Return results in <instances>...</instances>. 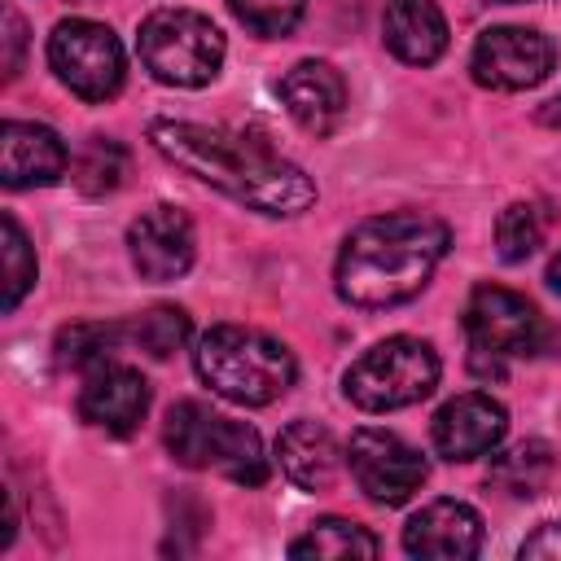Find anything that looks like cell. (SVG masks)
<instances>
[{
	"label": "cell",
	"mask_w": 561,
	"mask_h": 561,
	"mask_svg": "<svg viewBox=\"0 0 561 561\" xmlns=\"http://www.w3.org/2000/svg\"><path fill=\"white\" fill-rule=\"evenodd\" d=\"M197 377L228 403L241 408H263L272 399H280L294 377L298 364L289 355V346L263 329H245V324H215L202 333L197 351H193Z\"/></svg>",
	"instance_id": "obj_3"
},
{
	"label": "cell",
	"mask_w": 561,
	"mask_h": 561,
	"mask_svg": "<svg viewBox=\"0 0 561 561\" xmlns=\"http://www.w3.org/2000/svg\"><path fill=\"white\" fill-rule=\"evenodd\" d=\"M162 438H167V451L184 469H215L241 486H259L267 478V456H263L259 430L245 421L219 416L197 399H180L167 412Z\"/></svg>",
	"instance_id": "obj_4"
},
{
	"label": "cell",
	"mask_w": 561,
	"mask_h": 561,
	"mask_svg": "<svg viewBox=\"0 0 561 561\" xmlns=\"http://www.w3.org/2000/svg\"><path fill=\"white\" fill-rule=\"evenodd\" d=\"M522 557H543V561H561V522H543L522 548Z\"/></svg>",
	"instance_id": "obj_28"
},
{
	"label": "cell",
	"mask_w": 561,
	"mask_h": 561,
	"mask_svg": "<svg viewBox=\"0 0 561 561\" xmlns=\"http://www.w3.org/2000/svg\"><path fill=\"white\" fill-rule=\"evenodd\" d=\"M70 153L61 136L44 123H18L9 118L0 127V184L4 188H39L61 180Z\"/></svg>",
	"instance_id": "obj_15"
},
{
	"label": "cell",
	"mask_w": 561,
	"mask_h": 561,
	"mask_svg": "<svg viewBox=\"0 0 561 561\" xmlns=\"http://www.w3.org/2000/svg\"><path fill=\"white\" fill-rule=\"evenodd\" d=\"M346 469H351L355 486L373 504H386V508L408 504L421 491L425 473H430L425 469V456L416 447H408L399 434L373 430V425H364V430L351 434V443H346Z\"/></svg>",
	"instance_id": "obj_9"
},
{
	"label": "cell",
	"mask_w": 561,
	"mask_h": 561,
	"mask_svg": "<svg viewBox=\"0 0 561 561\" xmlns=\"http://www.w3.org/2000/svg\"><path fill=\"white\" fill-rule=\"evenodd\" d=\"M127 175V149L118 140H105V136H92L75 162V184L88 193V197H101V193H114Z\"/></svg>",
	"instance_id": "obj_23"
},
{
	"label": "cell",
	"mask_w": 561,
	"mask_h": 561,
	"mask_svg": "<svg viewBox=\"0 0 561 561\" xmlns=\"http://www.w3.org/2000/svg\"><path fill=\"white\" fill-rule=\"evenodd\" d=\"M193 224L175 206H149L127 228V254L140 280L167 285L193 267Z\"/></svg>",
	"instance_id": "obj_11"
},
{
	"label": "cell",
	"mask_w": 561,
	"mask_h": 561,
	"mask_svg": "<svg viewBox=\"0 0 561 561\" xmlns=\"http://www.w3.org/2000/svg\"><path fill=\"white\" fill-rule=\"evenodd\" d=\"M386 48L408 66H434L447 48V18L434 0H386Z\"/></svg>",
	"instance_id": "obj_18"
},
{
	"label": "cell",
	"mask_w": 561,
	"mask_h": 561,
	"mask_svg": "<svg viewBox=\"0 0 561 561\" xmlns=\"http://www.w3.org/2000/svg\"><path fill=\"white\" fill-rule=\"evenodd\" d=\"M552 39L530 31V26H491L478 35L473 44V57H469V70L482 88H495V92H522V88H535L552 75Z\"/></svg>",
	"instance_id": "obj_10"
},
{
	"label": "cell",
	"mask_w": 561,
	"mask_h": 561,
	"mask_svg": "<svg viewBox=\"0 0 561 561\" xmlns=\"http://www.w3.org/2000/svg\"><path fill=\"white\" fill-rule=\"evenodd\" d=\"M0 237H4V311H13L22 302V294L35 285V250L22 232V224L4 210L0 215Z\"/></svg>",
	"instance_id": "obj_24"
},
{
	"label": "cell",
	"mask_w": 561,
	"mask_h": 561,
	"mask_svg": "<svg viewBox=\"0 0 561 561\" xmlns=\"http://www.w3.org/2000/svg\"><path fill=\"white\" fill-rule=\"evenodd\" d=\"M131 342L140 346V351H149L153 359H167V355H175L184 342H188V316H184V307H149L136 324H131Z\"/></svg>",
	"instance_id": "obj_25"
},
{
	"label": "cell",
	"mask_w": 561,
	"mask_h": 561,
	"mask_svg": "<svg viewBox=\"0 0 561 561\" xmlns=\"http://www.w3.org/2000/svg\"><path fill=\"white\" fill-rule=\"evenodd\" d=\"M495 4H517V0H495Z\"/></svg>",
	"instance_id": "obj_31"
},
{
	"label": "cell",
	"mask_w": 561,
	"mask_h": 561,
	"mask_svg": "<svg viewBox=\"0 0 561 561\" xmlns=\"http://www.w3.org/2000/svg\"><path fill=\"white\" fill-rule=\"evenodd\" d=\"M548 237V206L543 202H513L495 219V250L504 263L530 259Z\"/></svg>",
	"instance_id": "obj_21"
},
{
	"label": "cell",
	"mask_w": 561,
	"mask_h": 561,
	"mask_svg": "<svg viewBox=\"0 0 561 561\" xmlns=\"http://www.w3.org/2000/svg\"><path fill=\"white\" fill-rule=\"evenodd\" d=\"M377 552H381L377 535L346 517H320L289 543V557L298 561H342V557H377Z\"/></svg>",
	"instance_id": "obj_19"
},
{
	"label": "cell",
	"mask_w": 561,
	"mask_h": 561,
	"mask_svg": "<svg viewBox=\"0 0 561 561\" xmlns=\"http://www.w3.org/2000/svg\"><path fill=\"white\" fill-rule=\"evenodd\" d=\"M149 145L180 171L206 180L210 188L228 193L232 202H241L259 215L289 219L316 202L311 175L259 140H241L219 127H202V123H184V118H153Z\"/></svg>",
	"instance_id": "obj_1"
},
{
	"label": "cell",
	"mask_w": 561,
	"mask_h": 561,
	"mask_svg": "<svg viewBox=\"0 0 561 561\" xmlns=\"http://www.w3.org/2000/svg\"><path fill=\"white\" fill-rule=\"evenodd\" d=\"M434 451L443 460H478L486 451H495L508 434V412L500 399L482 394V390H469V394H456L447 399L438 412H434Z\"/></svg>",
	"instance_id": "obj_12"
},
{
	"label": "cell",
	"mask_w": 561,
	"mask_h": 561,
	"mask_svg": "<svg viewBox=\"0 0 561 561\" xmlns=\"http://www.w3.org/2000/svg\"><path fill=\"white\" fill-rule=\"evenodd\" d=\"M4 79H18V70H22V44H26V26H22V18L13 13V9H4Z\"/></svg>",
	"instance_id": "obj_27"
},
{
	"label": "cell",
	"mask_w": 561,
	"mask_h": 561,
	"mask_svg": "<svg viewBox=\"0 0 561 561\" xmlns=\"http://www.w3.org/2000/svg\"><path fill=\"white\" fill-rule=\"evenodd\" d=\"M447 245H451V232L434 215H412V210L373 215L355 224L351 237L342 241V254L333 267L337 298L364 311L399 307L430 285Z\"/></svg>",
	"instance_id": "obj_2"
},
{
	"label": "cell",
	"mask_w": 561,
	"mask_h": 561,
	"mask_svg": "<svg viewBox=\"0 0 561 561\" xmlns=\"http://www.w3.org/2000/svg\"><path fill=\"white\" fill-rule=\"evenodd\" d=\"M548 285H552V289L561 294V254H557V259L548 263Z\"/></svg>",
	"instance_id": "obj_30"
},
{
	"label": "cell",
	"mask_w": 561,
	"mask_h": 561,
	"mask_svg": "<svg viewBox=\"0 0 561 561\" xmlns=\"http://www.w3.org/2000/svg\"><path fill=\"white\" fill-rule=\"evenodd\" d=\"M548 478H552V447L539 443V438H526V443L500 451L495 465H491V482L513 500L539 495L548 486Z\"/></svg>",
	"instance_id": "obj_20"
},
{
	"label": "cell",
	"mask_w": 561,
	"mask_h": 561,
	"mask_svg": "<svg viewBox=\"0 0 561 561\" xmlns=\"http://www.w3.org/2000/svg\"><path fill=\"white\" fill-rule=\"evenodd\" d=\"M136 53L167 88H202L224 66V31L193 9H153L140 22Z\"/></svg>",
	"instance_id": "obj_5"
},
{
	"label": "cell",
	"mask_w": 561,
	"mask_h": 561,
	"mask_svg": "<svg viewBox=\"0 0 561 561\" xmlns=\"http://www.w3.org/2000/svg\"><path fill=\"white\" fill-rule=\"evenodd\" d=\"M539 123H548V127H561V92H557L552 101H543V105H539Z\"/></svg>",
	"instance_id": "obj_29"
},
{
	"label": "cell",
	"mask_w": 561,
	"mask_h": 561,
	"mask_svg": "<svg viewBox=\"0 0 561 561\" xmlns=\"http://www.w3.org/2000/svg\"><path fill=\"white\" fill-rule=\"evenodd\" d=\"M465 333H469V368L478 377H504L508 359L539 351L543 320L522 294L504 285H478L465 307Z\"/></svg>",
	"instance_id": "obj_7"
},
{
	"label": "cell",
	"mask_w": 561,
	"mask_h": 561,
	"mask_svg": "<svg viewBox=\"0 0 561 561\" xmlns=\"http://www.w3.org/2000/svg\"><path fill=\"white\" fill-rule=\"evenodd\" d=\"M228 9L259 39H280L302 22L307 0H228Z\"/></svg>",
	"instance_id": "obj_26"
},
{
	"label": "cell",
	"mask_w": 561,
	"mask_h": 561,
	"mask_svg": "<svg viewBox=\"0 0 561 561\" xmlns=\"http://www.w3.org/2000/svg\"><path fill=\"white\" fill-rule=\"evenodd\" d=\"M276 460H280V473L298 486V491H329L337 482V465H342V451H337V438L329 434V425L311 421V416H298L280 430L276 438Z\"/></svg>",
	"instance_id": "obj_17"
},
{
	"label": "cell",
	"mask_w": 561,
	"mask_h": 561,
	"mask_svg": "<svg viewBox=\"0 0 561 561\" xmlns=\"http://www.w3.org/2000/svg\"><path fill=\"white\" fill-rule=\"evenodd\" d=\"M276 92H280L289 118L311 136H329L346 114V79L329 61H316V57L294 61L280 75Z\"/></svg>",
	"instance_id": "obj_14"
},
{
	"label": "cell",
	"mask_w": 561,
	"mask_h": 561,
	"mask_svg": "<svg viewBox=\"0 0 561 561\" xmlns=\"http://www.w3.org/2000/svg\"><path fill=\"white\" fill-rule=\"evenodd\" d=\"M118 342H123V324H66L57 333V364L61 368H101Z\"/></svg>",
	"instance_id": "obj_22"
},
{
	"label": "cell",
	"mask_w": 561,
	"mask_h": 561,
	"mask_svg": "<svg viewBox=\"0 0 561 561\" xmlns=\"http://www.w3.org/2000/svg\"><path fill=\"white\" fill-rule=\"evenodd\" d=\"M403 548L412 557L460 561L482 548V517L465 500H434L403 526Z\"/></svg>",
	"instance_id": "obj_16"
},
{
	"label": "cell",
	"mask_w": 561,
	"mask_h": 561,
	"mask_svg": "<svg viewBox=\"0 0 561 561\" xmlns=\"http://www.w3.org/2000/svg\"><path fill=\"white\" fill-rule=\"evenodd\" d=\"M149 412V381L127 364H101L79 390V416L114 438L131 434Z\"/></svg>",
	"instance_id": "obj_13"
},
{
	"label": "cell",
	"mask_w": 561,
	"mask_h": 561,
	"mask_svg": "<svg viewBox=\"0 0 561 561\" xmlns=\"http://www.w3.org/2000/svg\"><path fill=\"white\" fill-rule=\"evenodd\" d=\"M48 66L79 101H110L123 88V44L105 22L66 18L48 35Z\"/></svg>",
	"instance_id": "obj_8"
},
{
	"label": "cell",
	"mask_w": 561,
	"mask_h": 561,
	"mask_svg": "<svg viewBox=\"0 0 561 561\" xmlns=\"http://www.w3.org/2000/svg\"><path fill=\"white\" fill-rule=\"evenodd\" d=\"M438 386V355L421 337H386L368 346L342 377V394L364 412L412 408Z\"/></svg>",
	"instance_id": "obj_6"
}]
</instances>
